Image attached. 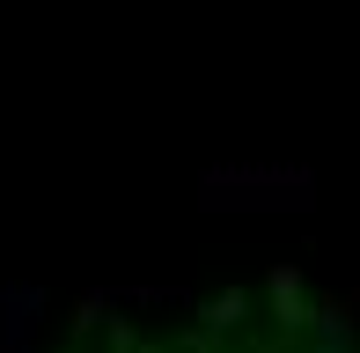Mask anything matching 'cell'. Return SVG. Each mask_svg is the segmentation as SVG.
<instances>
[{
	"mask_svg": "<svg viewBox=\"0 0 360 353\" xmlns=\"http://www.w3.org/2000/svg\"><path fill=\"white\" fill-rule=\"evenodd\" d=\"M206 214H309L316 206V176L309 169H206L199 184Z\"/></svg>",
	"mask_w": 360,
	"mask_h": 353,
	"instance_id": "obj_1",
	"label": "cell"
}]
</instances>
